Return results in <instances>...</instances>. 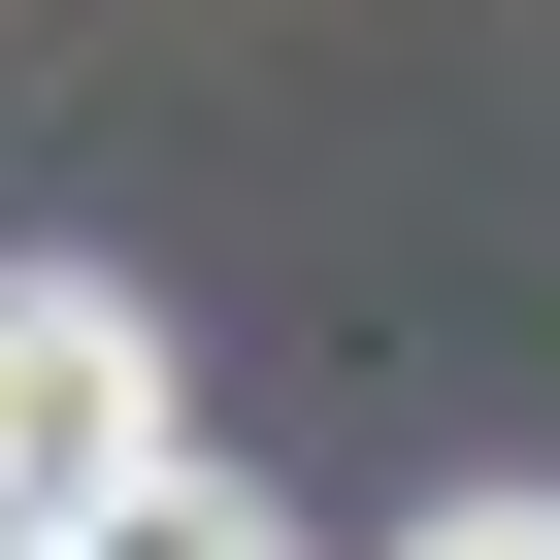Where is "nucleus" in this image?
<instances>
[{
    "mask_svg": "<svg viewBox=\"0 0 560 560\" xmlns=\"http://www.w3.org/2000/svg\"><path fill=\"white\" fill-rule=\"evenodd\" d=\"M132 462H198V429H165V330L100 298V264H0V494L67 527V494H132Z\"/></svg>",
    "mask_w": 560,
    "mask_h": 560,
    "instance_id": "nucleus-1",
    "label": "nucleus"
},
{
    "mask_svg": "<svg viewBox=\"0 0 560 560\" xmlns=\"http://www.w3.org/2000/svg\"><path fill=\"white\" fill-rule=\"evenodd\" d=\"M396 560H560V494H429V527H396Z\"/></svg>",
    "mask_w": 560,
    "mask_h": 560,
    "instance_id": "nucleus-3",
    "label": "nucleus"
},
{
    "mask_svg": "<svg viewBox=\"0 0 560 560\" xmlns=\"http://www.w3.org/2000/svg\"><path fill=\"white\" fill-rule=\"evenodd\" d=\"M67 560H298V527H264L231 462H132V494H67Z\"/></svg>",
    "mask_w": 560,
    "mask_h": 560,
    "instance_id": "nucleus-2",
    "label": "nucleus"
},
{
    "mask_svg": "<svg viewBox=\"0 0 560 560\" xmlns=\"http://www.w3.org/2000/svg\"><path fill=\"white\" fill-rule=\"evenodd\" d=\"M0 560H67V527H34V494H0Z\"/></svg>",
    "mask_w": 560,
    "mask_h": 560,
    "instance_id": "nucleus-4",
    "label": "nucleus"
}]
</instances>
